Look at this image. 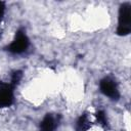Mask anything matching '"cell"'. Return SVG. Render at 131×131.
I'll list each match as a JSON object with an SVG mask.
<instances>
[{
    "label": "cell",
    "instance_id": "1",
    "mask_svg": "<svg viewBox=\"0 0 131 131\" xmlns=\"http://www.w3.org/2000/svg\"><path fill=\"white\" fill-rule=\"evenodd\" d=\"M131 32V5L126 2L121 4L119 9V23L117 34L119 36L129 35Z\"/></svg>",
    "mask_w": 131,
    "mask_h": 131
},
{
    "label": "cell",
    "instance_id": "3",
    "mask_svg": "<svg viewBox=\"0 0 131 131\" xmlns=\"http://www.w3.org/2000/svg\"><path fill=\"white\" fill-rule=\"evenodd\" d=\"M99 88L100 91L107 97H110L111 99L117 100L120 97V92L117 86V83L114 79H112L111 77H105L103 78L100 83H99Z\"/></svg>",
    "mask_w": 131,
    "mask_h": 131
},
{
    "label": "cell",
    "instance_id": "5",
    "mask_svg": "<svg viewBox=\"0 0 131 131\" xmlns=\"http://www.w3.org/2000/svg\"><path fill=\"white\" fill-rule=\"evenodd\" d=\"M56 125L57 123L55 118L51 114H47L40 124V131H54Z\"/></svg>",
    "mask_w": 131,
    "mask_h": 131
},
{
    "label": "cell",
    "instance_id": "8",
    "mask_svg": "<svg viewBox=\"0 0 131 131\" xmlns=\"http://www.w3.org/2000/svg\"><path fill=\"white\" fill-rule=\"evenodd\" d=\"M95 117H96L97 121H98V122H99V123H100L102 126H104V127H106V126H107L106 115H105V113H104L103 111H98V112L96 113Z\"/></svg>",
    "mask_w": 131,
    "mask_h": 131
},
{
    "label": "cell",
    "instance_id": "4",
    "mask_svg": "<svg viewBox=\"0 0 131 131\" xmlns=\"http://www.w3.org/2000/svg\"><path fill=\"white\" fill-rule=\"evenodd\" d=\"M13 88L11 84L0 81V107H7L13 103Z\"/></svg>",
    "mask_w": 131,
    "mask_h": 131
},
{
    "label": "cell",
    "instance_id": "6",
    "mask_svg": "<svg viewBox=\"0 0 131 131\" xmlns=\"http://www.w3.org/2000/svg\"><path fill=\"white\" fill-rule=\"evenodd\" d=\"M91 127V124L88 119L87 114H83L76 123V130L77 131H87Z\"/></svg>",
    "mask_w": 131,
    "mask_h": 131
},
{
    "label": "cell",
    "instance_id": "2",
    "mask_svg": "<svg viewBox=\"0 0 131 131\" xmlns=\"http://www.w3.org/2000/svg\"><path fill=\"white\" fill-rule=\"evenodd\" d=\"M30 45V42H29V38L27 37L26 33L24 30H18L15 34V38L14 40L8 45L5 47L6 50H8L9 52L11 53H15V54H19V53H23L25 52L28 47Z\"/></svg>",
    "mask_w": 131,
    "mask_h": 131
},
{
    "label": "cell",
    "instance_id": "9",
    "mask_svg": "<svg viewBox=\"0 0 131 131\" xmlns=\"http://www.w3.org/2000/svg\"><path fill=\"white\" fill-rule=\"evenodd\" d=\"M4 10H5V3L2 2V1H0V18L3 16Z\"/></svg>",
    "mask_w": 131,
    "mask_h": 131
},
{
    "label": "cell",
    "instance_id": "7",
    "mask_svg": "<svg viewBox=\"0 0 131 131\" xmlns=\"http://www.w3.org/2000/svg\"><path fill=\"white\" fill-rule=\"evenodd\" d=\"M21 78H23V72L21 71H15L12 74V76H11V83L10 84L14 87L15 85H17L19 83V81L21 80Z\"/></svg>",
    "mask_w": 131,
    "mask_h": 131
}]
</instances>
